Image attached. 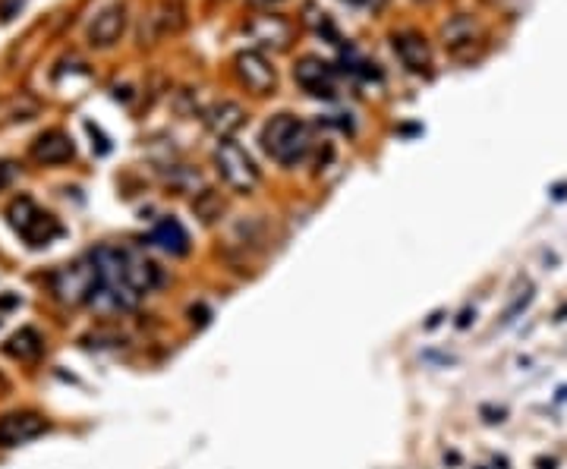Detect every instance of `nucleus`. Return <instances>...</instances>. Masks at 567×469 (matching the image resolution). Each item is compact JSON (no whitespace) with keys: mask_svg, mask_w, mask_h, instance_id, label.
Returning <instances> with one entry per match:
<instances>
[{"mask_svg":"<svg viewBox=\"0 0 567 469\" xmlns=\"http://www.w3.org/2000/svg\"><path fill=\"white\" fill-rule=\"evenodd\" d=\"M262 146L277 164L284 167H293L299 161H306L312 148V130L309 123H303L299 117L293 114H277L265 123L262 130Z\"/></svg>","mask_w":567,"mask_h":469,"instance_id":"obj_1","label":"nucleus"},{"mask_svg":"<svg viewBox=\"0 0 567 469\" xmlns=\"http://www.w3.org/2000/svg\"><path fill=\"white\" fill-rule=\"evenodd\" d=\"M7 218H10V224H13L16 234H20L32 249H42V246H48V242H54L57 236H63V227L57 224V218H51L48 211H42L28 195H20V199L10 202Z\"/></svg>","mask_w":567,"mask_h":469,"instance_id":"obj_2","label":"nucleus"},{"mask_svg":"<svg viewBox=\"0 0 567 469\" xmlns=\"http://www.w3.org/2000/svg\"><path fill=\"white\" fill-rule=\"evenodd\" d=\"M48 287L54 293L57 303L63 306H79L89 303L98 290V271L92 265V258H79L73 265H63L48 277Z\"/></svg>","mask_w":567,"mask_h":469,"instance_id":"obj_3","label":"nucleus"},{"mask_svg":"<svg viewBox=\"0 0 567 469\" xmlns=\"http://www.w3.org/2000/svg\"><path fill=\"white\" fill-rule=\"evenodd\" d=\"M215 167L224 183H228L234 193H243V195L252 193V189L259 187V179H262V173H259L256 161L250 158V152H243L230 139H221V146L215 148Z\"/></svg>","mask_w":567,"mask_h":469,"instance_id":"obj_4","label":"nucleus"},{"mask_svg":"<svg viewBox=\"0 0 567 469\" xmlns=\"http://www.w3.org/2000/svg\"><path fill=\"white\" fill-rule=\"evenodd\" d=\"M234 69H236V76H240V83L250 91H256V95L275 91L277 73H275V67L265 60V54H259V51H240V54L234 57Z\"/></svg>","mask_w":567,"mask_h":469,"instance_id":"obj_5","label":"nucleus"},{"mask_svg":"<svg viewBox=\"0 0 567 469\" xmlns=\"http://www.w3.org/2000/svg\"><path fill=\"white\" fill-rule=\"evenodd\" d=\"M44 432H48V419L38 413H28V409L0 416V448H20V444L35 441Z\"/></svg>","mask_w":567,"mask_h":469,"instance_id":"obj_6","label":"nucleus"},{"mask_svg":"<svg viewBox=\"0 0 567 469\" xmlns=\"http://www.w3.org/2000/svg\"><path fill=\"white\" fill-rule=\"evenodd\" d=\"M391 48L395 54L401 57V63L416 73V76H429V67H432V48L426 42V35L413 32V28H403V32L391 35Z\"/></svg>","mask_w":567,"mask_h":469,"instance_id":"obj_7","label":"nucleus"},{"mask_svg":"<svg viewBox=\"0 0 567 469\" xmlns=\"http://www.w3.org/2000/svg\"><path fill=\"white\" fill-rule=\"evenodd\" d=\"M293 76L303 85L309 95L315 98H334V79H338V69L331 67L322 57H303V60L293 67Z\"/></svg>","mask_w":567,"mask_h":469,"instance_id":"obj_8","label":"nucleus"},{"mask_svg":"<svg viewBox=\"0 0 567 469\" xmlns=\"http://www.w3.org/2000/svg\"><path fill=\"white\" fill-rule=\"evenodd\" d=\"M124 274L139 297L152 293L155 287H161V281H164V274H161L158 265H155L152 258L142 256L139 249H124Z\"/></svg>","mask_w":567,"mask_h":469,"instance_id":"obj_9","label":"nucleus"},{"mask_svg":"<svg viewBox=\"0 0 567 469\" xmlns=\"http://www.w3.org/2000/svg\"><path fill=\"white\" fill-rule=\"evenodd\" d=\"M124 28H126V7L124 4H108L89 22V44L92 48H111L114 42H120Z\"/></svg>","mask_w":567,"mask_h":469,"instance_id":"obj_10","label":"nucleus"},{"mask_svg":"<svg viewBox=\"0 0 567 469\" xmlns=\"http://www.w3.org/2000/svg\"><path fill=\"white\" fill-rule=\"evenodd\" d=\"M148 242L173 258H180L189 252V234L177 218H161V221L152 227V234H148Z\"/></svg>","mask_w":567,"mask_h":469,"instance_id":"obj_11","label":"nucleus"},{"mask_svg":"<svg viewBox=\"0 0 567 469\" xmlns=\"http://www.w3.org/2000/svg\"><path fill=\"white\" fill-rule=\"evenodd\" d=\"M76 155L73 148V139L60 130H48L32 142V158L42 161V164H67L69 158Z\"/></svg>","mask_w":567,"mask_h":469,"instance_id":"obj_12","label":"nucleus"},{"mask_svg":"<svg viewBox=\"0 0 567 469\" xmlns=\"http://www.w3.org/2000/svg\"><path fill=\"white\" fill-rule=\"evenodd\" d=\"M243 123H246V111L236 101H218L205 111V126L218 139H230Z\"/></svg>","mask_w":567,"mask_h":469,"instance_id":"obj_13","label":"nucleus"},{"mask_svg":"<svg viewBox=\"0 0 567 469\" xmlns=\"http://www.w3.org/2000/svg\"><path fill=\"white\" fill-rule=\"evenodd\" d=\"M250 35L259 44H275L277 51L291 44V22L281 20V16H259L256 22H250Z\"/></svg>","mask_w":567,"mask_h":469,"instance_id":"obj_14","label":"nucleus"},{"mask_svg":"<svg viewBox=\"0 0 567 469\" xmlns=\"http://www.w3.org/2000/svg\"><path fill=\"white\" fill-rule=\"evenodd\" d=\"M44 350V340L42 334L35 331V328H20V331L13 334V338L4 344V353H7L10 359H20V362H28V359H38Z\"/></svg>","mask_w":567,"mask_h":469,"instance_id":"obj_15","label":"nucleus"},{"mask_svg":"<svg viewBox=\"0 0 567 469\" xmlns=\"http://www.w3.org/2000/svg\"><path fill=\"white\" fill-rule=\"evenodd\" d=\"M476 35H479V28L470 16H457V20H451L448 26H444V48L460 51L464 44L476 42Z\"/></svg>","mask_w":567,"mask_h":469,"instance_id":"obj_16","label":"nucleus"},{"mask_svg":"<svg viewBox=\"0 0 567 469\" xmlns=\"http://www.w3.org/2000/svg\"><path fill=\"white\" fill-rule=\"evenodd\" d=\"M22 7H26V0H0V22H13Z\"/></svg>","mask_w":567,"mask_h":469,"instance_id":"obj_17","label":"nucleus"},{"mask_svg":"<svg viewBox=\"0 0 567 469\" xmlns=\"http://www.w3.org/2000/svg\"><path fill=\"white\" fill-rule=\"evenodd\" d=\"M530 303H533V290H526L520 299H514V306L505 312V322H514V315H517L520 309H526V306H530Z\"/></svg>","mask_w":567,"mask_h":469,"instance_id":"obj_18","label":"nucleus"},{"mask_svg":"<svg viewBox=\"0 0 567 469\" xmlns=\"http://www.w3.org/2000/svg\"><path fill=\"white\" fill-rule=\"evenodd\" d=\"M13 177H16V167L10 164V161H0V189L7 187V183H10Z\"/></svg>","mask_w":567,"mask_h":469,"instance_id":"obj_19","label":"nucleus"},{"mask_svg":"<svg viewBox=\"0 0 567 469\" xmlns=\"http://www.w3.org/2000/svg\"><path fill=\"white\" fill-rule=\"evenodd\" d=\"M558 401H567V385L558 387Z\"/></svg>","mask_w":567,"mask_h":469,"instance_id":"obj_20","label":"nucleus"},{"mask_svg":"<svg viewBox=\"0 0 567 469\" xmlns=\"http://www.w3.org/2000/svg\"><path fill=\"white\" fill-rule=\"evenodd\" d=\"M259 4H281V0H259Z\"/></svg>","mask_w":567,"mask_h":469,"instance_id":"obj_21","label":"nucleus"}]
</instances>
